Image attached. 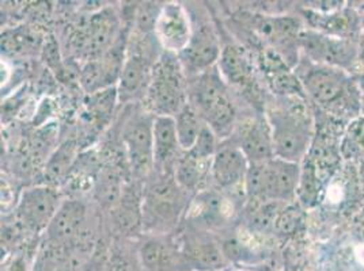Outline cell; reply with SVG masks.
<instances>
[{"label":"cell","mask_w":364,"mask_h":271,"mask_svg":"<svg viewBox=\"0 0 364 271\" xmlns=\"http://www.w3.org/2000/svg\"><path fill=\"white\" fill-rule=\"evenodd\" d=\"M294 71L307 101L322 114L344 125L362 116V89L358 76L311 62L302 56Z\"/></svg>","instance_id":"6da1fadb"},{"label":"cell","mask_w":364,"mask_h":271,"mask_svg":"<svg viewBox=\"0 0 364 271\" xmlns=\"http://www.w3.org/2000/svg\"><path fill=\"white\" fill-rule=\"evenodd\" d=\"M272 132L274 157L301 165L316 136V113L307 98L273 96L264 109Z\"/></svg>","instance_id":"7a4b0ae2"},{"label":"cell","mask_w":364,"mask_h":271,"mask_svg":"<svg viewBox=\"0 0 364 271\" xmlns=\"http://www.w3.org/2000/svg\"><path fill=\"white\" fill-rule=\"evenodd\" d=\"M188 102L219 138L231 133L237 110L226 80L216 68L188 79Z\"/></svg>","instance_id":"3957f363"},{"label":"cell","mask_w":364,"mask_h":271,"mask_svg":"<svg viewBox=\"0 0 364 271\" xmlns=\"http://www.w3.org/2000/svg\"><path fill=\"white\" fill-rule=\"evenodd\" d=\"M143 102L146 110L155 117H176L188 104V76L178 55L165 50L161 53Z\"/></svg>","instance_id":"277c9868"},{"label":"cell","mask_w":364,"mask_h":271,"mask_svg":"<svg viewBox=\"0 0 364 271\" xmlns=\"http://www.w3.org/2000/svg\"><path fill=\"white\" fill-rule=\"evenodd\" d=\"M299 182L301 165L272 157L249 166L243 189L250 201L289 204L296 198Z\"/></svg>","instance_id":"5b68a950"},{"label":"cell","mask_w":364,"mask_h":271,"mask_svg":"<svg viewBox=\"0 0 364 271\" xmlns=\"http://www.w3.org/2000/svg\"><path fill=\"white\" fill-rule=\"evenodd\" d=\"M186 193L173 174H161L150 182L143 194V228L152 235H167L186 208Z\"/></svg>","instance_id":"8992f818"},{"label":"cell","mask_w":364,"mask_h":271,"mask_svg":"<svg viewBox=\"0 0 364 271\" xmlns=\"http://www.w3.org/2000/svg\"><path fill=\"white\" fill-rule=\"evenodd\" d=\"M149 37L150 34L136 31L127 41L125 61L116 89L120 104L143 99L149 89L154 65L161 56V53L155 55Z\"/></svg>","instance_id":"52a82bcc"},{"label":"cell","mask_w":364,"mask_h":271,"mask_svg":"<svg viewBox=\"0 0 364 271\" xmlns=\"http://www.w3.org/2000/svg\"><path fill=\"white\" fill-rule=\"evenodd\" d=\"M314 4L302 9L304 28L337 38L360 41L364 26L362 7L343 1H325V6H318L316 1Z\"/></svg>","instance_id":"ba28073f"},{"label":"cell","mask_w":364,"mask_h":271,"mask_svg":"<svg viewBox=\"0 0 364 271\" xmlns=\"http://www.w3.org/2000/svg\"><path fill=\"white\" fill-rule=\"evenodd\" d=\"M299 46L301 56L311 62L360 76V46L358 41L337 38L304 28L301 33Z\"/></svg>","instance_id":"9c48e42d"},{"label":"cell","mask_w":364,"mask_h":271,"mask_svg":"<svg viewBox=\"0 0 364 271\" xmlns=\"http://www.w3.org/2000/svg\"><path fill=\"white\" fill-rule=\"evenodd\" d=\"M119 34V16L112 9L100 10L76 28L71 37L73 50L86 62L97 60L116 45Z\"/></svg>","instance_id":"30bf717a"},{"label":"cell","mask_w":364,"mask_h":271,"mask_svg":"<svg viewBox=\"0 0 364 271\" xmlns=\"http://www.w3.org/2000/svg\"><path fill=\"white\" fill-rule=\"evenodd\" d=\"M154 118L155 116L147 110L136 111L122 125V147L128 166L137 179H147L154 171Z\"/></svg>","instance_id":"8fae6325"},{"label":"cell","mask_w":364,"mask_h":271,"mask_svg":"<svg viewBox=\"0 0 364 271\" xmlns=\"http://www.w3.org/2000/svg\"><path fill=\"white\" fill-rule=\"evenodd\" d=\"M301 16H256L253 19V31L262 40L268 49L274 50L292 70L301 60L299 38L304 31Z\"/></svg>","instance_id":"7c38bea8"},{"label":"cell","mask_w":364,"mask_h":271,"mask_svg":"<svg viewBox=\"0 0 364 271\" xmlns=\"http://www.w3.org/2000/svg\"><path fill=\"white\" fill-rule=\"evenodd\" d=\"M63 201L52 186H33L23 190L16 205L18 224L31 233L46 232Z\"/></svg>","instance_id":"4fadbf2b"},{"label":"cell","mask_w":364,"mask_h":271,"mask_svg":"<svg viewBox=\"0 0 364 271\" xmlns=\"http://www.w3.org/2000/svg\"><path fill=\"white\" fill-rule=\"evenodd\" d=\"M87 208L79 199H64L46 231V243L79 250L86 240Z\"/></svg>","instance_id":"5bb4252c"},{"label":"cell","mask_w":364,"mask_h":271,"mask_svg":"<svg viewBox=\"0 0 364 271\" xmlns=\"http://www.w3.org/2000/svg\"><path fill=\"white\" fill-rule=\"evenodd\" d=\"M219 37L210 23L193 26V34L188 46L178 55L188 79L208 72L215 68L222 56Z\"/></svg>","instance_id":"9a60e30c"},{"label":"cell","mask_w":364,"mask_h":271,"mask_svg":"<svg viewBox=\"0 0 364 271\" xmlns=\"http://www.w3.org/2000/svg\"><path fill=\"white\" fill-rule=\"evenodd\" d=\"M192 34L193 22L182 4L166 3L161 6L154 35L165 52L180 55L189 44Z\"/></svg>","instance_id":"2e32d148"},{"label":"cell","mask_w":364,"mask_h":271,"mask_svg":"<svg viewBox=\"0 0 364 271\" xmlns=\"http://www.w3.org/2000/svg\"><path fill=\"white\" fill-rule=\"evenodd\" d=\"M249 162L238 141H223L211 162V178L222 190H232L245 184Z\"/></svg>","instance_id":"e0dca14e"},{"label":"cell","mask_w":364,"mask_h":271,"mask_svg":"<svg viewBox=\"0 0 364 271\" xmlns=\"http://www.w3.org/2000/svg\"><path fill=\"white\" fill-rule=\"evenodd\" d=\"M127 55V43H116L97 60L87 61L80 74V83L87 94H97L119 83Z\"/></svg>","instance_id":"ac0fdd59"},{"label":"cell","mask_w":364,"mask_h":271,"mask_svg":"<svg viewBox=\"0 0 364 271\" xmlns=\"http://www.w3.org/2000/svg\"><path fill=\"white\" fill-rule=\"evenodd\" d=\"M137 254L144 271H189L180 243L167 235H152L139 245Z\"/></svg>","instance_id":"d6986e66"},{"label":"cell","mask_w":364,"mask_h":271,"mask_svg":"<svg viewBox=\"0 0 364 271\" xmlns=\"http://www.w3.org/2000/svg\"><path fill=\"white\" fill-rule=\"evenodd\" d=\"M178 243L182 255L192 271H218L228 263L222 245L198 229L185 233Z\"/></svg>","instance_id":"ffe728a7"},{"label":"cell","mask_w":364,"mask_h":271,"mask_svg":"<svg viewBox=\"0 0 364 271\" xmlns=\"http://www.w3.org/2000/svg\"><path fill=\"white\" fill-rule=\"evenodd\" d=\"M261 71L274 96H301L306 98L302 84L289 67L272 49H265L259 57Z\"/></svg>","instance_id":"44dd1931"},{"label":"cell","mask_w":364,"mask_h":271,"mask_svg":"<svg viewBox=\"0 0 364 271\" xmlns=\"http://www.w3.org/2000/svg\"><path fill=\"white\" fill-rule=\"evenodd\" d=\"M154 170L161 174H173L174 165L182 151L178 143L174 117L159 116L154 118ZM183 152V151H182Z\"/></svg>","instance_id":"7402d4cb"},{"label":"cell","mask_w":364,"mask_h":271,"mask_svg":"<svg viewBox=\"0 0 364 271\" xmlns=\"http://www.w3.org/2000/svg\"><path fill=\"white\" fill-rule=\"evenodd\" d=\"M238 144L249 165L262 163L274 157L272 132L265 113L258 114L243 125Z\"/></svg>","instance_id":"603a6c76"},{"label":"cell","mask_w":364,"mask_h":271,"mask_svg":"<svg viewBox=\"0 0 364 271\" xmlns=\"http://www.w3.org/2000/svg\"><path fill=\"white\" fill-rule=\"evenodd\" d=\"M112 219L124 236L136 235L143 226V197L132 186H125L120 199L110 209Z\"/></svg>","instance_id":"cb8c5ba5"},{"label":"cell","mask_w":364,"mask_h":271,"mask_svg":"<svg viewBox=\"0 0 364 271\" xmlns=\"http://www.w3.org/2000/svg\"><path fill=\"white\" fill-rule=\"evenodd\" d=\"M218 70H220V75L231 84L245 87L252 83L253 70L247 56L240 46L223 48Z\"/></svg>","instance_id":"d4e9b609"},{"label":"cell","mask_w":364,"mask_h":271,"mask_svg":"<svg viewBox=\"0 0 364 271\" xmlns=\"http://www.w3.org/2000/svg\"><path fill=\"white\" fill-rule=\"evenodd\" d=\"M211 162L200 160L189 152H183L174 165L173 177L185 192H195L204 181L207 172L211 171Z\"/></svg>","instance_id":"484cf974"},{"label":"cell","mask_w":364,"mask_h":271,"mask_svg":"<svg viewBox=\"0 0 364 271\" xmlns=\"http://www.w3.org/2000/svg\"><path fill=\"white\" fill-rule=\"evenodd\" d=\"M225 201L216 192H203L196 197L192 209L188 211H191L192 219L201 226H218L220 221H225L228 214Z\"/></svg>","instance_id":"4316f807"},{"label":"cell","mask_w":364,"mask_h":271,"mask_svg":"<svg viewBox=\"0 0 364 271\" xmlns=\"http://www.w3.org/2000/svg\"><path fill=\"white\" fill-rule=\"evenodd\" d=\"M174 120L182 151H191L196 144L205 122L201 120L198 111L189 102L182 107L181 111L174 117Z\"/></svg>","instance_id":"83f0119b"},{"label":"cell","mask_w":364,"mask_h":271,"mask_svg":"<svg viewBox=\"0 0 364 271\" xmlns=\"http://www.w3.org/2000/svg\"><path fill=\"white\" fill-rule=\"evenodd\" d=\"M341 157L347 163L364 159V114L347 123L340 143Z\"/></svg>","instance_id":"f1b7e54d"},{"label":"cell","mask_w":364,"mask_h":271,"mask_svg":"<svg viewBox=\"0 0 364 271\" xmlns=\"http://www.w3.org/2000/svg\"><path fill=\"white\" fill-rule=\"evenodd\" d=\"M98 271H144L139 254L127 250L125 247H113Z\"/></svg>","instance_id":"f546056e"},{"label":"cell","mask_w":364,"mask_h":271,"mask_svg":"<svg viewBox=\"0 0 364 271\" xmlns=\"http://www.w3.org/2000/svg\"><path fill=\"white\" fill-rule=\"evenodd\" d=\"M74 160V151L71 144L63 145L59 151L55 152L48 162L46 174L52 181H58L64 177L65 172H68L70 167Z\"/></svg>","instance_id":"4dcf8cb0"},{"label":"cell","mask_w":364,"mask_h":271,"mask_svg":"<svg viewBox=\"0 0 364 271\" xmlns=\"http://www.w3.org/2000/svg\"><path fill=\"white\" fill-rule=\"evenodd\" d=\"M218 136L213 132V129L205 123L201 133L198 136V141L196 144L193 145V148L191 150L189 153L195 157H198L200 160H207V162H211L213 160L215 153L219 148V144H218Z\"/></svg>","instance_id":"1f68e13d"},{"label":"cell","mask_w":364,"mask_h":271,"mask_svg":"<svg viewBox=\"0 0 364 271\" xmlns=\"http://www.w3.org/2000/svg\"><path fill=\"white\" fill-rule=\"evenodd\" d=\"M1 271H33V266L28 263L25 256L13 254L4 258L1 262Z\"/></svg>","instance_id":"d6a6232c"},{"label":"cell","mask_w":364,"mask_h":271,"mask_svg":"<svg viewBox=\"0 0 364 271\" xmlns=\"http://www.w3.org/2000/svg\"><path fill=\"white\" fill-rule=\"evenodd\" d=\"M358 179H359V186H360V192L364 193V159L362 162H359L358 166Z\"/></svg>","instance_id":"836d02e7"},{"label":"cell","mask_w":364,"mask_h":271,"mask_svg":"<svg viewBox=\"0 0 364 271\" xmlns=\"http://www.w3.org/2000/svg\"><path fill=\"white\" fill-rule=\"evenodd\" d=\"M362 11H363L364 16V6H362ZM359 46H360V65H362L360 76H362L364 75V26L363 31H362V37H360V41H359Z\"/></svg>","instance_id":"e575fe53"},{"label":"cell","mask_w":364,"mask_h":271,"mask_svg":"<svg viewBox=\"0 0 364 271\" xmlns=\"http://www.w3.org/2000/svg\"><path fill=\"white\" fill-rule=\"evenodd\" d=\"M360 89H362V114H364V75L359 76Z\"/></svg>","instance_id":"d590c367"}]
</instances>
